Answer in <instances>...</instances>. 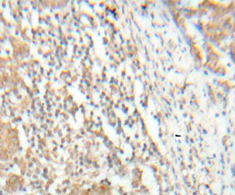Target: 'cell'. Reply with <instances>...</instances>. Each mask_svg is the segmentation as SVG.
<instances>
[{"mask_svg": "<svg viewBox=\"0 0 235 195\" xmlns=\"http://www.w3.org/2000/svg\"><path fill=\"white\" fill-rule=\"evenodd\" d=\"M234 132H235V130H234Z\"/></svg>", "mask_w": 235, "mask_h": 195, "instance_id": "7a4b0ae2", "label": "cell"}, {"mask_svg": "<svg viewBox=\"0 0 235 195\" xmlns=\"http://www.w3.org/2000/svg\"><path fill=\"white\" fill-rule=\"evenodd\" d=\"M231 172L232 174V176L235 177V164L234 165H232L231 167Z\"/></svg>", "mask_w": 235, "mask_h": 195, "instance_id": "6da1fadb", "label": "cell"}]
</instances>
